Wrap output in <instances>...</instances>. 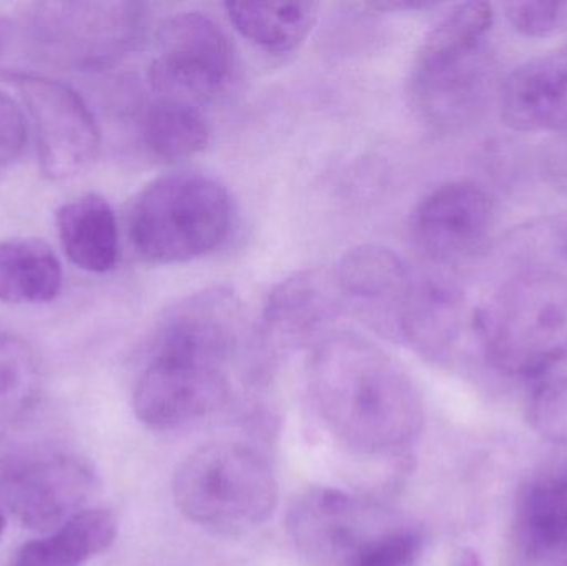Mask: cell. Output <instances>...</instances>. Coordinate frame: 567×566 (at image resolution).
Returning <instances> with one entry per match:
<instances>
[{
    "instance_id": "1",
    "label": "cell",
    "mask_w": 567,
    "mask_h": 566,
    "mask_svg": "<svg viewBox=\"0 0 567 566\" xmlns=\"http://www.w3.org/2000/svg\"><path fill=\"white\" fill-rule=\"evenodd\" d=\"M309 384L327 429L357 454L400 452L422 434L425 411L412 378L370 339L323 338L310 358Z\"/></svg>"
},
{
    "instance_id": "2",
    "label": "cell",
    "mask_w": 567,
    "mask_h": 566,
    "mask_svg": "<svg viewBox=\"0 0 567 566\" xmlns=\"http://www.w3.org/2000/svg\"><path fill=\"white\" fill-rule=\"evenodd\" d=\"M493 19L489 3H462L423 39L410 75V99L433 128H460L485 106L493 83L485 39Z\"/></svg>"
},
{
    "instance_id": "3",
    "label": "cell",
    "mask_w": 567,
    "mask_h": 566,
    "mask_svg": "<svg viewBox=\"0 0 567 566\" xmlns=\"http://www.w3.org/2000/svg\"><path fill=\"white\" fill-rule=\"evenodd\" d=\"M235 222L225 185L202 172L159 176L133 199L128 236L136 255L153 265L195 261L218 249Z\"/></svg>"
},
{
    "instance_id": "4",
    "label": "cell",
    "mask_w": 567,
    "mask_h": 566,
    "mask_svg": "<svg viewBox=\"0 0 567 566\" xmlns=\"http://www.w3.org/2000/svg\"><path fill=\"white\" fill-rule=\"evenodd\" d=\"M176 507L193 524L243 534L276 512L279 485L268 462L243 444L215 442L188 455L173 477Z\"/></svg>"
},
{
    "instance_id": "5",
    "label": "cell",
    "mask_w": 567,
    "mask_h": 566,
    "mask_svg": "<svg viewBox=\"0 0 567 566\" xmlns=\"http://www.w3.org/2000/svg\"><path fill=\"white\" fill-rule=\"evenodd\" d=\"M475 322L493 364L508 374H543L567 358V278L522 276Z\"/></svg>"
},
{
    "instance_id": "6",
    "label": "cell",
    "mask_w": 567,
    "mask_h": 566,
    "mask_svg": "<svg viewBox=\"0 0 567 566\" xmlns=\"http://www.w3.org/2000/svg\"><path fill=\"white\" fill-rule=\"evenodd\" d=\"M136 2L39 3L30 12L33 40L47 55L83 70L106 69L128 55L145 32Z\"/></svg>"
},
{
    "instance_id": "7",
    "label": "cell",
    "mask_w": 567,
    "mask_h": 566,
    "mask_svg": "<svg viewBox=\"0 0 567 566\" xmlns=\"http://www.w3.org/2000/svg\"><path fill=\"white\" fill-rule=\"evenodd\" d=\"M238 55L228 33L206 13L182 12L163 25L150 65V83L162 99L202 106L235 82Z\"/></svg>"
},
{
    "instance_id": "8",
    "label": "cell",
    "mask_w": 567,
    "mask_h": 566,
    "mask_svg": "<svg viewBox=\"0 0 567 566\" xmlns=\"http://www.w3.org/2000/svg\"><path fill=\"white\" fill-rule=\"evenodd\" d=\"M225 366L153 351L133 392L136 418L153 431H173L218 412L229 398Z\"/></svg>"
},
{
    "instance_id": "9",
    "label": "cell",
    "mask_w": 567,
    "mask_h": 566,
    "mask_svg": "<svg viewBox=\"0 0 567 566\" xmlns=\"http://www.w3.org/2000/svg\"><path fill=\"white\" fill-rule=\"evenodd\" d=\"M32 116L40 169L69 179L89 168L100 150V130L82 96L65 83L29 73H9Z\"/></svg>"
},
{
    "instance_id": "10",
    "label": "cell",
    "mask_w": 567,
    "mask_h": 566,
    "mask_svg": "<svg viewBox=\"0 0 567 566\" xmlns=\"http://www.w3.org/2000/svg\"><path fill=\"white\" fill-rule=\"evenodd\" d=\"M333 275L350 312L379 335L403 342L419 281L395 253L359 246L340 259Z\"/></svg>"
},
{
    "instance_id": "11",
    "label": "cell",
    "mask_w": 567,
    "mask_h": 566,
    "mask_svg": "<svg viewBox=\"0 0 567 566\" xmlns=\"http://www.w3.org/2000/svg\"><path fill=\"white\" fill-rule=\"evenodd\" d=\"M289 531L297 548L322 566H352L363 548L393 531L377 525L362 502L332 488H316L296 502Z\"/></svg>"
},
{
    "instance_id": "12",
    "label": "cell",
    "mask_w": 567,
    "mask_h": 566,
    "mask_svg": "<svg viewBox=\"0 0 567 566\" xmlns=\"http://www.w3.org/2000/svg\"><path fill=\"white\" fill-rule=\"evenodd\" d=\"M493 226L488 193L473 182L439 186L416 206L412 235L430 259L456 265L473 258L485 246Z\"/></svg>"
},
{
    "instance_id": "13",
    "label": "cell",
    "mask_w": 567,
    "mask_h": 566,
    "mask_svg": "<svg viewBox=\"0 0 567 566\" xmlns=\"http://www.w3.org/2000/svg\"><path fill=\"white\" fill-rule=\"evenodd\" d=\"M93 484L92 471L79 459L53 457L13 472L6 502L27 528L56 531L82 512Z\"/></svg>"
},
{
    "instance_id": "14",
    "label": "cell",
    "mask_w": 567,
    "mask_h": 566,
    "mask_svg": "<svg viewBox=\"0 0 567 566\" xmlns=\"http://www.w3.org/2000/svg\"><path fill=\"white\" fill-rule=\"evenodd\" d=\"M342 309L333 271L306 269L282 279L269 292L262 328L266 338L278 346H299L329 328Z\"/></svg>"
},
{
    "instance_id": "15",
    "label": "cell",
    "mask_w": 567,
    "mask_h": 566,
    "mask_svg": "<svg viewBox=\"0 0 567 566\" xmlns=\"http://www.w3.org/2000/svg\"><path fill=\"white\" fill-rule=\"evenodd\" d=\"M502 119L518 132H567V47L509 73L499 93Z\"/></svg>"
},
{
    "instance_id": "16",
    "label": "cell",
    "mask_w": 567,
    "mask_h": 566,
    "mask_svg": "<svg viewBox=\"0 0 567 566\" xmlns=\"http://www.w3.org/2000/svg\"><path fill=\"white\" fill-rule=\"evenodd\" d=\"M60 245L66 258L89 272H109L120 256L118 223L105 198L79 196L60 206L55 215Z\"/></svg>"
},
{
    "instance_id": "17",
    "label": "cell",
    "mask_w": 567,
    "mask_h": 566,
    "mask_svg": "<svg viewBox=\"0 0 567 566\" xmlns=\"http://www.w3.org/2000/svg\"><path fill=\"white\" fill-rule=\"evenodd\" d=\"M118 534L115 515L109 511H82L52 535L20 548L13 566H82L112 547Z\"/></svg>"
},
{
    "instance_id": "18",
    "label": "cell",
    "mask_w": 567,
    "mask_h": 566,
    "mask_svg": "<svg viewBox=\"0 0 567 566\" xmlns=\"http://www.w3.org/2000/svg\"><path fill=\"white\" fill-rule=\"evenodd\" d=\"M62 265L40 239L0 243V301L7 305H47L62 289Z\"/></svg>"
},
{
    "instance_id": "19",
    "label": "cell",
    "mask_w": 567,
    "mask_h": 566,
    "mask_svg": "<svg viewBox=\"0 0 567 566\" xmlns=\"http://www.w3.org/2000/svg\"><path fill=\"white\" fill-rule=\"evenodd\" d=\"M226 13L235 29L252 45L269 53H289L299 49L316 25L319 3L228 2Z\"/></svg>"
},
{
    "instance_id": "20",
    "label": "cell",
    "mask_w": 567,
    "mask_h": 566,
    "mask_svg": "<svg viewBox=\"0 0 567 566\" xmlns=\"http://www.w3.org/2000/svg\"><path fill=\"white\" fill-rule=\"evenodd\" d=\"M143 140L155 158L176 163L205 150L209 126L199 106L158 96L143 119Z\"/></svg>"
},
{
    "instance_id": "21",
    "label": "cell",
    "mask_w": 567,
    "mask_h": 566,
    "mask_svg": "<svg viewBox=\"0 0 567 566\" xmlns=\"http://www.w3.org/2000/svg\"><path fill=\"white\" fill-rule=\"evenodd\" d=\"M40 369L22 339L0 335V419L25 411L35 401Z\"/></svg>"
},
{
    "instance_id": "22",
    "label": "cell",
    "mask_w": 567,
    "mask_h": 566,
    "mask_svg": "<svg viewBox=\"0 0 567 566\" xmlns=\"http://www.w3.org/2000/svg\"><path fill=\"white\" fill-rule=\"evenodd\" d=\"M529 421L549 441L567 442V379L548 382L533 394Z\"/></svg>"
},
{
    "instance_id": "23",
    "label": "cell",
    "mask_w": 567,
    "mask_h": 566,
    "mask_svg": "<svg viewBox=\"0 0 567 566\" xmlns=\"http://www.w3.org/2000/svg\"><path fill=\"white\" fill-rule=\"evenodd\" d=\"M422 550V538L413 531L393 528L370 542L352 566H412Z\"/></svg>"
},
{
    "instance_id": "24",
    "label": "cell",
    "mask_w": 567,
    "mask_h": 566,
    "mask_svg": "<svg viewBox=\"0 0 567 566\" xmlns=\"http://www.w3.org/2000/svg\"><path fill=\"white\" fill-rule=\"evenodd\" d=\"M565 7L559 2H512L506 6V17L522 35L546 37L561 25Z\"/></svg>"
},
{
    "instance_id": "25",
    "label": "cell",
    "mask_w": 567,
    "mask_h": 566,
    "mask_svg": "<svg viewBox=\"0 0 567 566\" xmlns=\"http://www.w3.org/2000/svg\"><path fill=\"white\" fill-rule=\"evenodd\" d=\"M27 143V125L20 106L0 92V173L9 169L22 155Z\"/></svg>"
},
{
    "instance_id": "26",
    "label": "cell",
    "mask_w": 567,
    "mask_h": 566,
    "mask_svg": "<svg viewBox=\"0 0 567 566\" xmlns=\"http://www.w3.org/2000/svg\"><path fill=\"white\" fill-rule=\"evenodd\" d=\"M549 531L556 555L567 557V475L566 477L549 478L548 498H546Z\"/></svg>"
},
{
    "instance_id": "27",
    "label": "cell",
    "mask_w": 567,
    "mask_h": 566,
    "mask_svg": "<svg viewBox=\"0 0 567 566\" xmlns=\"http://www.w3.org/2000/svg\"><path fill=\"white\" fill-rule=\"evenodd\" d=\"M436 3L422 2V0H385V2H372L369 7L382 12H409V10H425L432 9Z\"/></svg>"
},
{
    "instance_id": "28",
    "label": "cell",
    "mask_w": 567,
    "mask_h": 566,
    "mask_svg": "<svg viewBox=\"0 0 567 566\" xmlns=\"http://www.w3.org/2000/svg\"><path fill=\"white\" fill-rule=\"evenodd\" d=\"M12 39V22L0 13V50Z\"/></svg>"
},
{
    "instance_id": "29",
    "label": "cell",
    "mask_w": 567,
    "mask_h": 566,
    "mask_svg": "<svg viewBox=\"0 0 567 566\" xmlns=\"http://www.w3.org/2000/svg\"><path fill=\"white\" fill-rule=\"evenodd\" d=\"M462 564V566H482V564H480L478 555H476L475 552H466Z\"/></svg>"
},
{
    "instance_id": "30",
    "label": "cell",
    "mask_w": 567,
    "mask_h": 566,
    "mask_svg": "<svg viewBox=\"0 0 567 566\" xmlns=\"http://www.w3.org/2000/svg\"><path fill=\"white\" fill-rule=\"evenodd\" d=\"M6 515H3L2 508H0V537H2L3 531H6Z\"/></svg>"
}]
</instances>
